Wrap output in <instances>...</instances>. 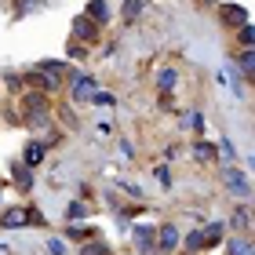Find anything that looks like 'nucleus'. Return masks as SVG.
Segmentation results:
<instances>
[{
    "label": "nucleus",
    "mask_w": 255,
    "mask_h": 255,
    "mask_svg": "<svg viewBox=\"0 0 255 255\" xmlns=\"http://www.w3.org/2000/svg\"><path fill=\"white\" fill-rule=\"evenodd\" d=\"M157 110L171 113V110H175V95H171V91H160V95H157Z\"/></svg>",
    "instance_id": "cd10ccee"
},
{
    "label": "nucleus",
    "mask_w": 255,
    "mask_h": 255,
    "mask_svg": "<svg viewBox=\"0 0 255 255\" xmlns=\"http://www.w3.org/2000/svg\"><path fill=\"white\" fill-rule=\"evenodd\" d=\"M142 7H146V0H124V4H121V18L135 22L138 15H142Z\"/></svg>",
    "instance_id": "aec40b11"
},
{
    "label": "nucleus",
    "mask_w": 255,
    "mask_h": 255,
    "mask_svg": "<svg viewBox=\"0 0 255 255\" xmlns=\"http://www.w3.org/2000/svg\"><path fill=\"white\" fill-rule=\"evenodd\" d=\"M66 59H69V62H80V59H88V48H84V44H77V40H69V48H66Z\"/></svg>",
    "instance_id": "a878e982"
},
{
    "label": "nucleus",
    "mask_w": 255,
    "mask_h": 255,
    "mask_svg": "<svg viewBox=\"0 0 255 255\" xmlns=\"http://www.w3.org/2000/svg\"><path fill=\"white\" fill-rule=\"evenodd\" d=\"M37 73L51 84V91H59L66 84V73H69V62L66 59H40L37 62Z\"/></svg>",
    "instance_id": "f03ea898"
},
{
    "label": "nucleus",
    "mask_w": 255,
    "mask_h": 255,
    "mask_svg": "<svg viewBox=\"0 0 255 255\" xmlns=\"http://www.w3.org/2000/svg\"><path fill=\"white\" fill-rule=\"evenodd\" d=\"M88 215H91L88 201H69V204H66V223H84Z\"/></svg>",
    "instance_id": "f3484780"
},
{
    "label": "nucleus",
    "mask_w": 255,
    "mask_h": 255,
    "mask_svg": "<svg viewBox=\"0 0 255 255\" xmlns=\"http://www.w3.org/2000/svg\"><path fill=\"white\" fill-rule=\"evenodd\" d=\"M179 255H182V252H179Z\"/></svg>",
    "instance_id": "f704fd0d"
},
{
    "label": "nucleus",
    "mask_w": 255,
    "mask_h": 255,
    "mask_svg": "<svg viewBox=\"0 0 255 255\" xmlns=\"http://www.w3.org/2000/svg\"><path fill=\"white\" fill-rule=\"evenodd\" d=\"M226 255H252V241L248 237H234L226 245Z\"/></svg>",
    "instance_id": "4be33fe9"
},
{
    "label": "nucleus",
    "mask_w": 255,
    "mask_h": 255,
    "mask_svg": "<svg viewBox=\"0 0 255 255\" xmlns=\"http://www.w3.org/2000/svg\"><path fill=\"white\" fill-rule=\"evenodd\" d=\"M69 33H73L69 40L84 44V48H91L95 40H102V26H95V22H91L88 15H77V18H73V26H69Z\"/></svg>",
    "instance_id": "7ed1b4c3"
},
{
    "label": "nucleus",
    "mask_w": 255,
    "mask_h": 255,
    "mask_svg": "<svg viewBox=\"0 0 255 255\" xmlns=\"http://www.w3.org/2000/svg\"><path fill=\"white\" fill-rule=\"evenodd\" d=\"M80 255H113V245H110V241H102V234H99L91 241H80Z\"/></svg>",
    "instance_id": "4468645a"
},
{
    "label": "nucleus",
    "mask_w": 255,
    "mask_h": 255,
    "mask_svg": "<svg viewBox=\"0 0 255 255\" xmlns=\"http://www.w3.org/2000/svg\"><path fill=\"white\" fill-rule=\"evenodd\" d=\"M66 237H69V241H91V237H99V230L88 226V223H84V226H80V223H69Z\"/></svg>",
    "instance_id": "a211bd4d"
},
{
    "label": "nucleus",
    "mask_w": 255,
    "mask_h": 255,
    "mask_svg": "<svg viewBox=\"0 0 255 255\" xmlns=\"http://www.w3.org/2000/svg\"><path fill=\"white\" fill-rule=\"evenodd\" d=\"M11 179H15V190H22V193H29L37 182H33V168H26L22 160H11Z\"/></svg>",
    "instance_id": "9b49d317"
},
{
    "label": "nucleus",
    "mask_w": 255,
    "mask_h": 255,
    "mask_svg": "<svg viewBox=\"0 0 255 255\" xmlns=\"http://www.w3.org/2000/svg\"><path fill=\"white\" fill-rule=\"evenodd\" d=\"M121 153H124V157H135V146L128 142V138H121Z\"/></svg>",
    "instance_id": "72a5a7b5"
},
{
    "label": "nucleus",
    "mask_w": 255,
    "mask_h": 255,
    "mask_svg": "<svg viewBox=\"0 0 255 255\" xmlns=\"http://www.w3.org/2000/svg\"><path fill=\"white\" fill-rule=\"evenodd\" d=\"M237 44H241V48H255V33H252V22H248V26H241V33H237Z\"/></svg>",
    "instance_id": "c85d7f7f"
},
{
    "label": "nucleus",
    "mask_w": 255,
    "mask_h": 255,
    "mask_svg": "<svg viewBox=\"0 0 255 255\" xmlns=\"http://www.w3.org/2000/svg\"><path fill=\"white\" fill-rule=\"evenodd\" d=\"M230 226H234V230H241V234L248 237V230H252V208H248V201H245V204H241L237 212H234V219H230Z\"/></svg>",
    "instance_id": "dca6fc26"
},
{
    "label": "nucleus",
    "mask_w": 255,
    "mask_h": 255,
    "mask_svg": "<svg viewBox=\"0 0 255 255\" xmlns=\"http://www.w3.org/2000/svg\"><path fill=\"white\" fill-rule=\"evenodd\" d=\"M48 142H44V138H29V142H26V149H22V164H26V168H37V164H44V157H48Z\"/></svg>",
    "instance_id": "0eeeda50"
},
{
    "label": "nucleus",
    "mask_w": 255,
    "mask_h": 255,
    "mask_svg": "<svg viewBox=\"0 0 255 255\" xmlns=\"http://www.w3.org/2000/svg\"><path fill=\"white\" fill-rule=\"evenodd\" d=\"M4 80H7V88H11V91H18V88H22V73H7Z\"/></svg>",
    "instance_id": "473e14b6"
},
{
    "label": "nucleus",
    "mask_w": 255,
    "mask_h": 255,
    "mask_svg": "<svg viewBox=\"0 0 255 255\" xmlns=\"http://www.w3.org/2000/svg\"><path fill=\"white\" fill-rule=\"evenodd\" d=\"M190 157L197 160V164H215V160H219V149H215V142H193Z\"/></svg>",
    "instance_id": "ddd939ff"
},
{
    "label": "nucleus",
    "mask_w": 255,
    "mask_h": 255,
    "mask_svg": "<svg viewBox=\"0 0 255 255\" xmlns=\"http://www.w3.org/2000/svg\"><path fill=\"white\" fill-rule=\"evenodd\" d=\"M179 241H182V234H179L175 223H160V226H157V245H153V252L175 255V252H179Z\"/></svg>",
    "instance_id": "39448f33"
},
{
    "label": "nucleus",
    "mask_w": 255,
    "mask_h": 255,
    "mask_svg": "<svg viewBox=\"0 0 255 255\" xmlns=\"http://www.w3.org/2000/svg\"><path fill=\"white\" fill-rule=\"evenodd\" d=\"M48 7V0H18L15 4V15L22 18V15H37V11H44Z\"/></svg>",
    "instance_id": "412c9836"
},
{
    "label": "nucleus",
    "mask_w": 255,
    "mask_h": 255,
    "mask_svg": "<svg viewBox=\"0 0 255 255\" xmlns=\"http://www.w3.org/2000/svg\"><path fill=\"white\" fill-rule=\"evenodd\" d=\"M91 106H117V95H113V91H99V88H95V95H91Z\"/></svg>",
    "instance_id": "393cba45"
},
{
    "label": "nucleus",
    "mask_w": 255,
    "mask_h": 255,
    "mask_svg": "<svg viewBox=\"0 0 255 255\" xmlns=\"http://www.w3.org/2000/svg\"><path fill=\"white\" fill-rule=\"evenodd\" d=\"M219 18H223L230 29H241V26H248V7H241V4H223V7H219Z\"/></svg>",
    "instance_id": "6e6552de"
},
{
    "label": "nucleus",
    "mask_w": 255,
    "mask_h": 255,
    "mask_svg": "<svg viewBox=\"0 0 255 255\" xmlns=\"http://www.w3.org/2000/svg\"><path fill=\"white\" fill-rule=\"evenodd\" d=\"M59 117L66 121V128H80V121H77V113L69 110V106H59Z\"/></svg>",
    "instance_id": "7c9ffc66"
},
{
    "label": "nucleus",
    "mask_w": 255,
    "mask_h": 255,
    "mask_svg": "<svg viewBox=\"0 0 255 255\" xmlns=\"http://www.w3.org/2000/svg\"><path fill=\"white\" fill-rule=\"evenodd\" d=\"M69 80H73V88H69V102H77V106H84V102H91V95H95V77L84 73V69H73L69 66Z\"/></svg>",
    "instance_id": "f257e3e1"
},
{
    "label": "nucleus",
    "mask_w": 255,
    "mask_h": 255,
    "mask_svg": "<svg viewBox=\"0 0 255 255\" xmlns=\"http://www.w3.org/2000/svg\"><path fill=\"white\" fill-rule=\"evenodd\" d=\"M26 226H48V215H44L37 204H29L26 208Z\"/></svg>",
    "instance_id": "5701e85b"
},
{
    "label": "nucleus",
    "mask_w": 255,
    "mask_h": 255,
    "mask_svg": "<svg viewBox=\"0 0 255 255\" xmlns=\"http://www.w3.org/2000/svg\"><path fill=\"white\" fill-rule=\"evenodd\" d=\"M179 84V69L175 66H160V73H157V91H175Z\"/></svg>",
    "instance_id": "2eb2a0df"
},
{
    "label": "nucleus",
    "mask_w": 255,
    "mask_h": 255,
    "mask_svg": "<svg viewBox=\"0 0 255 255\" xmlns=\"http://www.w3.org/2000/svg\"><path fill=\"white\" fill-rule=\"evenodd\" d=\"M0 226H4V230H18V226H26V208H22V204L4 208V212H0Z\"/></svg>",
    "instance_id": "f8f14e48"
},
{
    "label": "nucleus",
    "mask_w": 255,
    "mask_h": 255,
    "mask_svg": "<svg viewBox=\"0 0 255 255\" xmlns=\"http://www.w3.org/2000/svg\"><path fill=\"white\" fill-rule=\"evenodd\" d=\"M215 149H219V153H223V157H219V160H226V164H234V160H237V146H234V142H230V138H223V142H219Z\"/></svg>",
    "instance_id": "b1692460"
},
{
    "label": "nucleus",
    "mask_w": 255,
    "mask_h": 255,
    "mask_svg": "<svg viewBox=\"0 0 255 255\" xmlns=\"http://www.w3.org/2000/svg\"><path fill=\"white\" fill-rule=\"evenodd\" d=\"M84 15L95 22V26H106V22L113 18V11H110V0H88L84 4Z\"/></svg>",
    "instance_id": "9d476101"
},
{
    "label": "nucleus",
    "mask_w": 255,
    "mask_h": 255,
    "mask_svg": "<svg viewBox=\"0 0 255 255\" xmlns=\"http://www.w3.org/2000/svg\"><path fill=\"white\" fill-rule=\"evenodd\" d=\"M201 230V241H204V252H212L223 245V237H226V223H204V226H197Z\"/></svg>",
    "instance_id": "1a4fd4ad"
},
{
    "label": "nucleus",
    "mask_w": 255,
    "mask_h": 255,
    "mask_svg": "<svg viewBox=\"0 0 255 255\" xmlns=\"http://www.w3.org/2000/svg\"><path fill=\"white\" fill-rule=\"evenodd\" d=\"M186 124H190V131H193V135H204V124H208V121H204V113L197 110V113H190V121H186Z\"/></svg>",
    "instance_id": "c756f323"
},
{
    "label": "nucleus",
    "mask_w": 255,
    "mask_h": 255,
    "mask_svg": "<svg viewBox=\"0 0 255 255\" xmlns=\"http://www.w3.org/2000/svg\"><path fill=\"white\" fill-rule=\"evenodd\" d=\"M131 245H135V255H149L157 245V226L153 223H138L131 226Z\"/></svg>",
    "instance_id": "423d86ee"
},
{
    "label": "nucleus",
    "mask_w": 255,
    "mask_h": 255,
    "mask_svg": "<svg viewBox=\"0 0 255 255\" xmlns=\"http://www.w3.org/2000/svg\"><path fill=\"white\" fill-rule=\"evenodd\" d=\"M153 179H157L164 190H171V168H168V164H157V168H153Z\"/></svg>",
    "instance_id": "bb28decb"
},
{
    "label": "nucleus",
    "mask_w": 255,
    "mask_h": 255,
    "mask_svg": "<svg viewBox=\"0 0 255 255\" xmlns=\"http://www.w3.org/2000/svg\"><path fill=\"white\" fill-rule=\"evenodd\" d=\"M48 255H66V241L62 237H48Z\"/></svg>",
    "instance_id": "2f4dec72"
},
{
    "label": "nucleus",
    "mask_w": 255,
    "mask_h": 255,
    "mask_svg": "<svg viewBox=\"0 0 255 255\" xmlns=\"http://www.w3.org/2000/svg\"><path fill=\"white\" fill-rule=\"evenodd\" d=\"M223 186L234 193V197H241V201H248V197H252V179H248V171H241V168H234V164L226 168Z\"/></svg>",
    "instance_id": "20e7f679"
},
{
    "label": "nucleus",
    "mask_w": 255,
    "mask_h": 255,
    "mask_svg": "<svg viewBox=\"0 0 255 255\" xmlns=\"http://www.w3.org/2000/svg\"><path fill=\"white\" fill-rule=\"evenodd\" d=\"M237 66H241V77H255V51L252 48H241V55H237Z\"/></svg>",
    "instance_id": "6ab92c4d"
}]
</instances>
